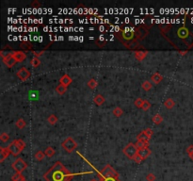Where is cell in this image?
<instances>
[{
	"mask_svg": "<svg viewBox=\"0 0 193 181\" xmlns=\"http://www.w3.org/2000/svg\"><path fill=\"white\" fill-rule=\"evenodd\" d=\"M39 42H43V37L42 36H39Z\"/></svg>",
	"mask_w": 193,
	"mask_h": 181,
	"instance_id": "obj_44",
	"label": "cell"
},
{
	"mask_svg": "<svg viewBox=\"0 0 193 181\" xmlns=\"http://www.w3.org/2000/svg\"><path fill=\"white\" fill-rule=\"evenodd\" d=\"M187 152H188V154L189 155V157L193 155V145H190V146L187 149Z\"/></svg>",
	"mask_w": 193,
	"mask_h": 181,
	"instance_id": "obj_39",
	"label": "cell"
},
{
	"mask_svg": "<svg viewBox=\"0 0 193 181\" xmlns=\"http://www.w3.org/2000/svg\"><path fill=\"white\" fill-rule=\"evenodd\" d=\"M144 132H145V134L147 135L149 138H151V137L153 136V130H152L151 128H146V129L144 130Z\"/></svg>",
	"mask_w": 193,
	"mask_h": 181,
	"instance_id": "obj_38",
	"label": "cell"
},
{
	"mask_svg": "<svg viewBox=\"0 0 193 181\" xmlns=\"http://www.w3.org/2000/svg\"><path fill=\"white\" fill-rule=\"evenodd\" d=\"M47 121L49 122V124H55L58 122V118H57V116H56V115L52 114V115H50V116L48 117Z\"/></svg>",
	"mask_w": 193,
	"mask_h": 181,
	"instance_id": "obj_29",
	"label": "cell"
},
{
	"mask_svg": "<svg viewBox=\"0 0 193 181\" xmlns=\"http://www.w3.org/2000/svg\"><path fill=\"white\" fill-rule=\"evenodd\" d=\"M104 38H105V36H104L103 34H102V35H100V37H99V40H100V41H103V40H104Z\"/></svg>",
	"mask_w": 193,
	"mask_h": 181,
	"instance_id": "obj_43",
	"label": "cell"
},
{
	"mask_svg": "<svg viewBox=\"0 0 193 181\" xmlns=\"http://www.w3.org/2000/svg\"><path fill=\"white\" fill-rule=\"evenodd\" d=\"M56 91H57V92H58L59 94H64L65 92L67 91V87H65V86L59 84V85L58 86V87L56 88Z\"/></svg>",
	"mask_w": 193,
	"mask_h": 181,
	"instance_id": "obj_19",
	"label": "cell"
},
{
	"mask_svg": "<svg viewBox=\"0 0 193 181\" xmlns=\"http://www.w3.org/2000/svg\"><path fill=\"white\" fill-rule=\"evenodd\" d=\"M73 176L72 173L69 172L59 161H57L43 175V178L46 181H71Z\"/></svg>",
	"mask_w": 193,
	"mask_h": 181,
	"instance_id": "obj_1",
	"label": "cell"
},
{
	"mask_svg": "<svg viewBox=\"0 0 193 181\" xmlns=\"http://www.w3.org/2000/svg\"><path fill=\"white\" fill-rule=\"evenodd\" d=\"M40 64H41L40 59L37 58V57H34V58L32 59V60H31V65H32L33 67H38Z\"/></svg>",
	"mask_w": 193,
	"mask_h": 181,
	"instance_id": "obj_31",
	"label": "cell"
},
{
	"mask_svg": "<svg viewBox=\"0 0 193 181\" xmlns=\"http://www.w3.org/2000/svg\"><path fill=\"white\" fill-rule=\"evenodd\" d=\"M25 147H26L25 141L20 140V139L13 141L12 143L8 146L11 154L13 156H18L23 151V149H25Z\"/></svg>",
	"mask_w": 193,
	"mask_h": 181,
	"instance_id": "obj_2",
	"label": "cell"
},
{
	"mask_svg": "<svg viewBox=\"0 0 193 181\" xmlns=\"http://www.w3.org/2000/svg\"><path fill=\"white\" fill-rule=\"evenodd\" d=\"M88 86L90 88V89H94L96 86H97V82L95 79H90L89 82H88Z\"/></svg>",
	"mask_w": 193,
	"mask_h": 181,
	"instance_id": "obj_34",
	"label": "cell"
},
{
	"mask_svg": "<svg viewBox=\"0 0 193 181\" xmlns=\"http://www.w3.org/2000/svg\"><path fill=\"white\" fill-rule=\"evenodd\" d=\"M25 177L23 176L22 174H18V173H16V174H14L11 177V181H22L24 180Z\"/></svg>",
	"mask_w": 193,
	"mask_h": 181,
	"instance_id": "obj_21",
	"label": "cell"
},
{
	"mask_svg": "<svg viewBox=\"0 0 193 181\" xmlns=\"http://www.w3.org/2000/svg\"><path fill=\"white\" fill-rule=\"evenodd\" d=\"M99 181H120L119 176H112V177H99Z\"/></svg>",
	"mask_w": 193,
	"mask_h": 181,
	"instance_id": "obj_27",
	"label": "cell"
},
{
	"mask_svg": "<svg viewBox=\"0 0 193 181\" xmlns=\"http://www.w3.org/2000/svg\"><path fill=\"white\" fill-rule=\"evenodd\" d=\"M17 76L20 78L21 80L25 81L27 78L30 76V72L26 68V67H22L18 72H17Z\"/></svg>",
	"mask_w": 193,
	"mask_h": 181,
	"instance_id": "obj_8",
	"label": "cell"
},
{
	"mask_svg": "<svg viewBox=\"0 0 193 181\" xmlns=\"http://www.w3.org/2000/svg\"><path fill=\"white\" fill-rule=\"evenodd\" d=\"M151 153H152V151L150 150L148 147H144V148H141V149H138V154L142 160H145L151 155Z\"/></svg>",
	"mask_w": 193,
	"mask_h": 181,
	"instance_id": "obj_9",
	"label": "cell"
},
{
	"mask_svg": "<svg viewBox=\"0 0 193 181\" xmlns=\"http://www.w3.org/2000/svg\"><path fill=\"white\" fill-rule=\"evenodd\" d=\"M99 30L101 31V32H103V31L106 30V27H105L104 26H100V27H99Z\"/></svg>",
	"mask_w": 193,
	"mask_h": 181,
	"instance_id": "obj_41",
	"label": "cell"
},
{
	"mask_svg": "<svg viewBox=\"0 0 193 181\" xmlns=\"http://www.w3.org/2000/svg\"><path fill=\"white\" fill-rule=\"evenodd\" d=\"M164 105H165V107H166L167 108H172L174 107L175 103H174V101H173L172 98H168V99L165 101Z\"/></svg>",
	"mask_w": 193,
	"mask_h": 181,
	"instance_id": "obj_18",
	"label": "cell"
},
{
	"mask_svg": "<svg viewBox=\"0 0 193 181\" xmlns=\"http://www.w3.org/2000/svg\"><path fill=\"white\" fill-rule=\"evenodd\" d=\"M11 56L17 62H22L27 59V55L23 51H13L11 53Z\"/></svg>",
	"mask_w": 193,
	"mask_h": 181,
	"instance_id": "obj_7",
	"label": "cell"
},
{
	"mask_svg": "<svg viewBox=\"0 0 193 181\" xmlns=\"http://www.w3.org/2000/svg\"><path fill=\"white\" fill-rule=\"evenodd\" d=\"M83 41H84V38L82 36H80L79 37V42H83Z\"/></svg>",
	"mask_w": 193,
	"mask_h": 181,
	"instance_id": "obj_45",
	"label": "cell"
},
{
	"mask_svg": "<svg viewBox=\"0 0 193 181\" xmlns=\"http://www.w3.org/2000/svg\"><path fill=\"white\" fill-rule=\"evenodd\" d=\"M177 35L179 36V38H182V39H187L189 35V31L188 28L186 27H181L179 28L178 30H177Z\"/></svg>",
	"mask_w": 193,
	"mask_h": 181,
	"instance_id": "obj_10",
	"label": "cell"
},
{
	"mask_svg": "<svg viewBox=\"0 0 193 181\" xmlns=\"http://www.w3.org/2000/svg\"><path fill=\"white\" fill-rule=\"evenodd\" d=\"M153 121L156 124H159L162 121H163V118H162V116L160 114H156L153 117Z\"/></svg>",
	"mask_w": 193,
	"mask_h": 181,
	"instance_id": "obj_24",
	"label": "cell"
},
{
	"mask_svg": "<svg viewBox=\"0 0 193 181\" xmlns=\"http://www.w3.org/2000/svg\"><path fill=\"white\" fill-rule=\"evenodd\" d=\"M22 181H27V180H26V179H24V180H22Z\"/></svg>",
	"mask_w": 193,
	"mask_h": 181,
	"instance_id": "obj_50",
	"label": "cell"
},
{
	"mask_svg": "<svg viewBox=\"0 0 193 181\" xmlns=\"http://www.w3.org/2000/svg\"><path fill=\"white\" fill-rule=\"evenodd\" d=\"M29 97L31 99H33V100H35V99H38L39 94H38V92L36 91H32V92H29Z\"/></svg>",
	"mask_w": 193,
	"mask_h": 181,
	"instance_id": "obj_35",
	"label": "cell"
},
{
	"mask_svg": "<svg viewBox=\"0 0 193 181\" xmlns=\"http://www.w3.org/2000/svg\"><path fill=\"white\" fill-rule=\"evenodd\" d=\"M10 139V136L7 134V133L3 132L1 133V135H0V140H1L2 141H4V143H6V141H8Z\"/></svg>",
	"mask_w": 193,
	"mask_h": 181,
	"instance_id": "obj_33",
	"label": "cell"
},
{
	"mask_svg": "<svg viewBox=\"0 0 193 181\" xmlns=\"http://www.w3.org/2000/svg\"><path fill=\"white\" fill-rule=\"evenodd\" d=\"M146 180L147 181H156V176L153 174H148L146 176Z\"/></svg>",
	"mask_w": 193,
	"mask_h": 181,
	"instance_id": "obj_37",
	"label": "cell"
},
{
	"mask_svg": "<svg viewBox=\"0 0 193 181\" xmlns=\"http://www.w3.org/2000/svg\"><path fill=\"white\" fill-rule=\"evenodd\" d=\"M105 102V98L101 95V94H97V95L94 97V103L98 106L102 105Z\"/></svg>",
	"mask_w": 193,
	"mask_h": 181,
	"instance_id": "obj_17",
	"label": "cell"
},
{
	"mask_svg": "<svg viewBox=\"0 0 193 181\" xmlns=\"http://www.w3.org/2000/svg\"><path fill=\"white\" fill-rule=\"evenodd\" d=\"M119 176V174L116 172L109 164H106V166L99 172V177H112Z\"/></svg>",
	"mask_w": 193,
	"mask_h": 181,
	"instance_id": "obj_4",
	"label": "cell"
},
{
	"mask_svg": "<svg viewBox=\"0 0 193 181\" xmlns=\"http://www.w3.org/2000/svg\"><path fill=\"white\" fill-rule=\"evenodd\" d=\"M144 104V100L141 99V98H138L136 101H135V106L137 108H142V106Z\"/></svg>",
	"mask_w": 193,
	"mask_h": 181,
	"instance_id": "obj_32",
	"label": "cell"
},
{
	"mask_svg": "<svg viewBox=\"0 0 193 181\" xmlns=\"http://www.w3.org/2000/svg\"><path fill=\"white\" fill-rule=\"evenodd\" d=\"M84 30V28H82V27H79V31H83Z\"/></svg>",
	"mask_w": 193,
	"mask_h": 181,
	"instance_id": "obj_47",
	"label": "cell"
},
{
	"mask_svg": "<svg viewBox=\"0 0 193 181\" xmlns=\"http://www.w3.org/2000/svg\"><path fill=\"white\" fill-rule=\"evenodd\" d=\"M146 55H147V51H136L135 52V57L138 60H142L146 57Z\"/></svg>",
	"mask_w": 193,
	"mask_h": 181,
	"instance_id": "obj_14",
	"label": "cell"
},
{
	"mask_svg": "<svg viewBox=\"0 0 193 181\" xmlns=\"http://www.w3.org/2000/svg\"><path fill=\"white\" fill-rule=\"evenodd\" d=\"M0 150H1V151H0V161L2 162V161H4V160L6 158H8V156L11 154V152H10L9 148H8V147H6V148L1 147Z\"/></svg>",
	"mask_w": 193,
	"mask_h": 181,
	"instance_id": "obj_13",
	"label": "cell"
},
{
	"mask_svg": "<svg viewBox=\"0 0 193 181\" xmlns=\"http://www.w3.org/2000/svg\"><path fill=\"white\" fill-rule=\"evenodd\" d=\"M61 145H62V147L65 149V150H66L67 152H69V153L73 152V151L74 150V149L77 147L76 141H75L73 138H71V137H69V138H67L65 141H63L62 144H61Z\"/></svg>",
	"mask_w": 193,
	"mask_h": 181,
	"instance_id": "obj_5",
	"label": "cell"
},
{
	"mask_svg": "<svg viewBox=\"0 0 193 181\" xmlns=\"http://www.w3.org/2000/svg\"><path fill=\"white\" fill-rule=\"evenodd\" d=\"M72 81H73V79H72V78H71L70 76H69L68 75H64L62 77L60 78V80H59L60 84L63 85V86H65V87H68V86L72 83Z\"/></svg>",
	"mask_w": 193,
	"mask_h": 181,
	"instance_id": "obj_12",
	"label": "cell"
},
{
	"mask_svg": "<svg viewBox=\"0 0 193 181\" xmlns=\"http://www.w3.org/2000/svg\"><path fill=\"white\" fill-rule=\"evenodd\" d=\"M3 62L4 63L9 67V68H11V67H13L14 65H15V63H16V61H15V60L11 56H8V57H6V58H4L3 59Z\"/></svg>",
	"mask_w": 193,
	"mask_h": 181,
	"instance_id": "obj_11",
	"label": "cell"
},
{
	"mask_svg": "<svg viewBox=\"0 0 193 181\" xmlns=\"http://www.w3.org/2000/svg\"><path fill=\"white\" fill-rule=\"evenodd\" d=\"M149 140H150V138L145 134L144 131H142L141 134H138V141H143L149 144Z\"/></svg>",
	"mask_w": 193,
	"mask_h": 181,
	"instance_id": "obj_16",
	"label": "cell"
},
{
	"mask_svg": "<svg viewBox=\"0 0 193 181\" xmlns=\"http://www.w3.org/2000/svg\"><path fill=\"white\" fill-rule=\"evenodd\" d=\"M44 154L47 157H49V158H51V157H53L54 155H55V149H54L53 147H47L45 149Z\"/></svg>",
	"mask_w": 193,
	"mask_h": 181,
	"instance_id": "obj_20",
	"label": "cell"
},
{
	"mask_svg": "<svg viewBox=\"0 0 193 181\" xmlns=\"http://www.w3.org/2000/svg\"><path fill=\"white\" fill-rule=\"evenodd\" d=\"M122 113H123V112H122V109L120 107H116V108L113 109V114H114L115 116H117V117H120Z\"/></svg>",
	"mask_w": 193,
	"mask_h": 181,
	"instance_id": "obj_28",
	"label": "cell"
},
{
	"mask_svg": "<svg viewBox=\"0 0 193 181\" xmlns=\"http://www.w3.org/2000/svg\"><path fill=\"white\" fill-rule=\"evenodd\" d=\"M35 159H36V160H38V161H41V160H43V159H44V153L43 152H42V151H38L36 154H35Z\"/></svg>",
	"mask_w": 193,
	"mask_h": 181,
	"instance_id": "obj_26",
	"label": "cell"
},
{
	"mask_svg": "<svg viewBox=\"0 0 193 181\" xmlns=\"http://www.w3.org/2000/svg\"><path fill=\"white\" fill-rule=\"evenodd\" d=\"M122 37L125 39V40H131L134 37V32L132 31H129V32H126V31H123L122 32Z\"/></svg>",
	"mask_w": 193,
	"mask_h": 181,
	"instance_id": "obj_22",
	"label": "cell"
},
{
	"mask_svg": "<svg viewBox=\"0 0 193 181\" xmlns=\"http://www.w3.org/2000/svg\"><path fill=\"white\" fill-rule=\"evenodd\" d=\"M26 122H25V120H23V119H19L17 122H16V127L18 128H20V129H22V128H24L25 127H26Z\"/></svg>",
	"mask_w": 193,
	"mask_h": 181,
	"instance_id": "obj_30",
	"label": "cell"
},
{
	"mask_svg": "<svg viewBox=\"0 0 193 181\" xmlns=\"http://www.w3.org/2000/svg\"><path fill=\"white\" fill-rule=\"evenodd\" d=\"M162 79H163V77H162V76L161 75H159V74H153V76H152V80H153V83H156V84H158Z\"/></svg>",
	"mask_w": 193,
	"mask_h": 181,
	"instance_id": "obj_15",
	"label": "cell"
},
{
	"mask_svg": "<svg viewBox=\"0 0 193 181\" xmlns=\"http://www.w3.org/2000/svg\"><path fill=\"white\" fill-rule=\"evenodd\" d=\"M141 87L144 91H149L152 89V84L150 81H144L142 84H141Z\"/></svg>",
	"mask_w": 193,
	"mask_h": 181,
	"instance_id": "obj_25",
	"label": "cell"
},
{
	"mask_svg": "<svg viewBox=\"0 0 193 181\" xmlns=\"http://www.w3.org/2000/svg\"><path fill=\"white\" fill-rule=\"evenodd\" d=\"M190 158H191V159H192V160H193V155H192V156H190Z\"/></svg>",
	"mask_w": 193,
	"mask_h": 181,
	"instance_id": "obj_49",
	"label": "cell"
},
{
	"mask_svg": "<svg viewBox=\"0 0 193 181\" xmlns=\"http://www.w3.org/2000/svg\"><path fill=\"white\" fill-rule=\"evenodd\" d=\"M27 167V164L22 159H17L12 163V168L15 170V172L18 174H22L23 171H25Z\"/></svg>",
	"mask_w": 193,
	"mask_h": 181,
	"instance_id": "obj_6",
	"label": "cell"
},
{
	"mask_svg": "<svg viewBox=\"0 0 193 181\" xmlns=\"http://www.w3.org/2000/svg\"><path fill=\"white\" fill-rule=\"evenodd\" d=\"M148 143H146V141H138L137 144H136V146L138 147V149H141V148H144V147H148Z\"/></svg>",
	"mask_w": 193,
	"mask_h": 181,
	"instance_id": "obj_23",
	"label": "cell"
},
{
	"mask_svg": "<svg viewBox=\"0 0 193 181\" xmlns=\"http://www.w3.org/2000/svg\"><path fill=\"white\" fill-rule=\"evenodd\" d=\"M123 153L127 157V158L134 160L136 158V156H138V149L136 146V144H128L125 148H123Z\"/></svg>",
	"mask_w": 193,
	"mask_h": 181,
	"instance_id": "obj_3",
	"label": "cell"
},
{
	"mask_svg": "<svg viewBox=\"0 0 193 181\" xmlns=\"http://www.w3.org/2000/svg\"><path fill=\"white\" fill-rule=\"evenodd\" d=\"M90 181H99V180H96V179H91V180H90Z\"/></svg>",
	"mask_w": 193,
	"mask_h": 181,
	"instance_id": "obj_48",
	"label": "cell"
},
{
	"mask_svg": "<svg viewBox=\"0 0 193 181\" xmlns=\"http://www.w3.org/2000/svg\"><path fill=\"white\" fill-rule=\"evenodd\" d=\"M133 160H135L137 163H141V160H142V159L141 158V157L138 156H138H136V158H135Z\"/></svg>",
	"mask_w": 193,
	"mask_h": 181,
	"instance_id": "obj_40",
	"label": "cell"
},
{
	"mask_svg": "<svg viewBox=\"0 0 193 181\" xmlns=\"http://www.w3.org/2000/svg\"><path fill=\"white\" fill-rule=\"evenodd\" d=\"M58 40L59 41H63L64 40V37L63 36H59V37H58Z\"/></svg>",
	"mask_w": 193,
	"mask_h": 181,
	"instance_id": "obj_42",
	"label": "cell"
},
{
	"mask_svg": "<svg viewBox=\"0 0 193 181\" xmlns=\"http://www.w3.org/2000/svg\"><path fill=\"white\" fill-rule=\"evenodd\" d=\"M151 108V104H150V102L148 101H146L144 100V104L142 106V108H143V111H148V109Z\"/></svg>",
	"mask_w": 193,
	"mask_h": 181,
	"instance_id": "obj_36",
	"label": "cell"
},
{
	"mask_svg": "<svg viewBox=\"0 0 193 181\" xmlns=\"http://www.w3.org/2000/svg\"><path fill=\"white\" fill-rule=\"evenodd\" d=\"M125 21L126 23H129V21H130V19H129V18H125Z\"/></svg>",
	"mask_w": 193,
	"mask_h": 181,
	"instance_id": "obj_46",
	"label": "cell"
}]
</instances>
